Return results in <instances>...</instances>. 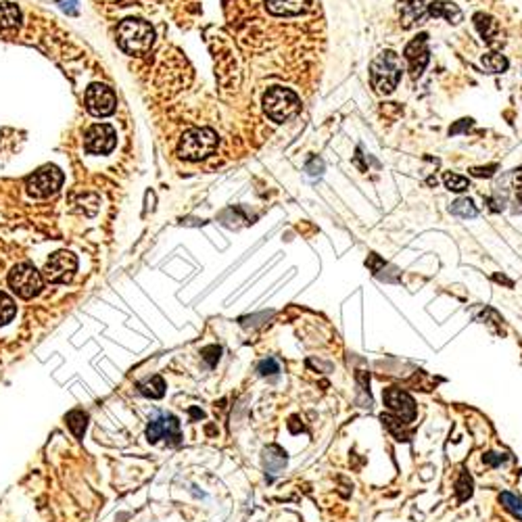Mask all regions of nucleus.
I'll list each match as a JSON object with an SVG mask.
<instances>
[{
    "instance_id": "obj_1",
    "label": "nucleus",
    "mask_w": 522,
    "mask_h": 522,
    "mask_svg": "<svg viewBox=\"0 0 522 522\" xmlns=\"http://www.w3.org/2000/svg\"><path fill=\"white\" fill-rule=\"evenodd\" d=\"M401 80V59L393 50L381 52L370 65V82L379 94H389Z\"/></svg>"
},
{
    "instance_id": "obj_2",
    "label": "nucleus",
    "mask_w": 522,
    "mask_h": 522,
    "mask_svg": "<svg viewBox=\"0 0 522 522\" xmlns=\"http://www.w3.org/2000/svg\"><path fill=\"white\" fill-rule=\"evenodd\" d=\"M117 42L128 54H144L155 42V32L142 19H126L117 28Z\"/></svg>"
},
{
    "instance_id": "obj_3",
    "label": "nucleus",
    "mask_w": 522,
    "mask_h": 522,
    "mask_svg": "<svg viewBox=\"0 0 522 522\" xmlns=\"http://www.w3.org/2000/svg\"><path fill=\"white\" fill-rule=\"evenodd\" d=\"M217 134L209 128H192L178 142V155L186 161H201L217 148Z\"/></svg>"
},
{
    "instance_id": "obj_4",
    "label": "nucleus",
    "mask_w": 522,
    "mask_h": 522,
    "mask_svg": "<svg viewBox=\"0 0 522 522\" xmlns=\"http://www.w3.org/2000/svg\"><path fill=\"white\" fill-rule=\"evenodd\" d=\"M263 109L268 113V117L276 123H284L290 117H294L301 109L299 97H297L292 90L288 88H270L263 97Z\"/></svg>"
},
{
    "instance_id": "obj_5",
    "label": "nucleus",
    "mask_w": 522,
    "mask_h": 522,
    "mask_svg": "<svg viewBox=\"0 0 522 522\" xmlns=\"http://www.w3.org/2000/svg\"><path fill=\"white\" fill-rule=\"evenodd\" d=\"M9 286L21 299H32V297H36L42 290L44 278L32 263H19L9 274Z\"/></svg>"
},
{
    "instance_id": "obj_6",
    "label": "nucleus",
    "mask_w": 522,
    "mask_h": 522,
    "mask_svg": "<svg viewBox=\"0 0 522 522\" xmlns=\"http://www.w3.org/2000/svg\"><path fill=\"white\" fill-rule=\"evenodd\" d=\"M78 270V259L76 255H71L69 251H59L54 255H50V259L44 265V274L42 278L52 282V284H63L69 282Z\"/></svg>"
},
{
    "instance_id": "obj_7",
    "label": "nucleus",
    "mask_w": 522,
    "mask_h": 522,
    "mask_svg": "<svg viewBox=\"0 0 522 522\" xmlns=\"http://www.w3.org/2000/svg\"><path fill=\"white\" fill-rule=\"evenodd\" d=\"M61 184H63V174L57 168H42L34 176L28 178L26 188H28L30 197L46 199V197L54 194L61 188Z\"/></svg>"
},
{
    "instance_id": "obj_8",
    "label": "nucleus",
    "mask_w": 522,
    "mask_h": 522,
    "mask_svg": "<svg viewBox=\"0 0 522 522\" xmlns=\"http://www.w3.org/2000/svg\"><path fill=\"white\" fill-rule=\"evenodd\" d=\"M383 399H385V405L405 424L414 422L416 416H418V408H416V401L412 399L410 393L401 391V389H385L383 391Z\"/></svg>"
},
{
    "instance_id": "obj_9",
    "label": "nucleus",
    "mask_w": 522,
    "mask_h": 522,
    "mask_svg": "<svg viewBox=\"0 0 522 522\" xmlns=\"http://www.w3.org/2000/svg\"><path fill=\"white\" fill-rule=\"evenodd\" d=\"M146 439L151 443H157L159 439H165L170 445H180L182 434H180V422L172 414H161L159 418L148 422L146 428Z\"/></svg>"
},
{
    "instance_id": "obj_10",
    "label": "nucleus",
    "mask_w": 522,
    "mask_h": 522,
    "mask_svg": "<svg viewBox=\"0 0 522 522\" xmlns=\"http://www.w3.org/2000/svg\"><path fill=\"white\" fill-rule=\"evenodd\" d=\"M115 142H117V134H115L113 126H109V123H97L84 136L86 151L94 153V155L111 153L115 148Z\"/></svg>"
},
{
    "instance_id": "obj_11",
    "label": "nucleus",
    "mask_w": 522,
    "mask_h": 522,
    "mask_svg": "<svg viewBox=\"0 0 522 522\" xmlns=\"http://www.w3.org/2000/svg\"><path fill=\"white\" fill-rule=\"evenodd\" d=\"M117 107V97L115 92L105 86V84H92L86 90V109L97 115V117H105L111 115Z\"/></svg>"
},
{
    "instance_id": "obj_12",
    "label": "nucleus",
    "mask_w": 522,
    "mask_h": 522,
    "mask_svg": "<svg viewBox=\"0 0 522 522\" xmlns=\"http://www.w3.org/2000/svg\"><path fill=\"white\" fill-rule=\"evenodd\" d=\"M426 34H420L418 38H414L408 46H405V59L410 63V71H412V78L418 80L422 76V71L428 63V48H426Z\"/></svg>"
},
{
    "instance_id": "obj_13",
    "label": "nucleus",
    "mask_w": 522,
    "mask_h": 522,
    "mask_svg": "<svg viewBox=\"0 0 522 522\" xmlns=\"http://www.w3.org/2000/svg\"><path fill=\"white\" fill-rule=\"evenodd\" d=\"M286 466V452L280 445H268L263 450V470L268 481H274Z\"/></svg>"
},
{
    "instance_id": "obj_14",
    "label": "nucleus",
    "mask_w": 522,
    "mask_h": 522,
    "mask_svg": "<svg viewBox=\"0 0 522 522\" xmlns=\"http://www.w3.org/2000/svg\"><path fill=\"white\" fill-rule=\"evenodd\" d=\"M399 15L403 28H412L416 21H420L426 15L424 0H399Z\"/></svg>"
},
{
    "instance_id": "obj_15",
    "label": "nucleus",
    "mask_w": 522,
    "mask_h": 522,
    "mask_svg": "<svg viewBox=\"0 0 522 522\" xmlns=\"http://www.w3.org/2000/svg\"><path fill=\"white\" fill-rule=\"evenodd\" d=\"M310 5V0H265L272 15H297Z\"/></svg>"
},
{
    "instance_id": "obj_16",
    "label": "nucleus",
    "mask_w": 522,
    "mask_h": 522,
    "mask_svg": "<svg viewBox=\"0 0 522 522\" xmlns=\"http://www.w3.org/2000/svg\"><path fill=\"white\" fill-rule=\"evenodd\" d=\"M426 15L430 17H445L450 23H460L462 21V11L454 5V3H443V0H439V3H432L428 5L426 9Z\"/></svg>"
},
{
    "instance_id": "obj_17",
    "label": "nucleus",
    "mask_w": 522,
    "mask_h": 522,
    "mask_svg": "<svg viewBox=\"0 0 522 522\" xmlns=\"http://www.w3.org/2000/svg\"><path fill=\"white\" fill-rule=\"evenodd\" d=\"M474 23H476L479 34L487 40V44L493 46V44L499 42V23H497L493 17L479 13V15H474Z\"/></svg>"
},
{
    "instance_id": "obj_18",
    "label": "nucleus",
    "mask_w": 522,
    "mask_h": 522,
    "mask_svg": "<svg viewBox=\"0 0 522 522\" xmlns=\"http://www.w3.org/2000/svg\"><path fill=\"white\" fill-rule=\"evenodd\" d=\"M21 21V11L13 3H0V32L13 30Z\"/></svg>"
},
{
    "instance_id": "obj_19",
    "label": "nucleus",
    "mask_w": 522,
    "mask_h": 522,
    "mask_svg": "<svg viewBox=\"0 0 522 522\" xmlns=\"http://www.w3.org/2000/svg\"><path fill=\"white\" fill-rule=\"evenodd\" d=\"M138 393L151 399H161L165 395V381L161 377H153L138 385Z\"/></svg>"
},
{
    "instance_id": "obj_20",
    "label": "nucleus",
    "mask_w": 522,
    "mask_h": 522,
    "mask_svg": "<svg viewBox=\"0 0 522 522\" xmlns=\"http://www.w3.org/2000/svg\"><path fill=\"white\" fill-rule=\"evenodd\" d=\"M67 426L71 428V432L76 434L78 439H82V434H84V430H86V422H88V414L86 412H82V410H73V412H69L67 414Z\"/></svg>"
},
{
    "instance_id": "obj_21",
    "label": "nucleus",
    "mask_w": 522,
    "mask_h": 522,
    "mask_svg": "<svg viewBox=\"0 0 522 522\" xmlns=\"http://www.w3.org/2000/svg\"><path fill=\"white\" fill-rule=\"evenodd\" d=\"M499 503H501L514 518L522 520V499H520V497H516L514 493L503 491V493H499Z\"/></svg>"
},
{
    "instance_id": "obj_22",
    "label": "nucleus",
    "mask_w": 522,
    "mask_h": 522,
    "mask_svg": "<svg viewBox=\"0 0 522 522\" xmlns=\"http://www.w3.org/2000/svg\"><path fill=\"white\" fill-rule=\"evenodd\" d=\"M383 424L399 439V441H408L410 439V432H408V428H405V422L401 424V420L397 418V416H389V414H383Z\"/></svg>"
},
{
    "instance_id": "obj_23",
    "label": "nucleus",
    "mask_w": 522,
    "mask_h": 522,
    "mask_svg": "<svg viewBox=\"0 0 522 522\" xmlns=\"http://www.w3.org/2000/svg\"><path fill=\"white\" fill-rule=\"evenodd\" d=\"M13 316H15V301L7 292H0V326L11 322Z\"/></svg>"
},
{
    "instance_id": "obj_24",
    "label": "nucleus",
    "mask_w": 522,
    "mask_h": 522,
    "mask_svg": "<svg viewBox=\"0 0 522 522\" xmlns=\"http://www.w3.org/2000/svg\"><path fill=\"white\" fill-rule=\"evenodd\" d=\"M483 65L491 71V73H503L508 69V59L499 52H489L487 57H483Z\"/></svg>"
},
{
    "instance_id": "obj_25",
    "label": "nucleus",
    "mask_w": 522,
    "mask_h": 522,
    "mask_svg": "<svg viewBox=\"0 0 522 522\" xmlns=\"http://www.w3.org/2000/svg\"><path fill=\"white\" fill-rule=\"evenodd\" d=\"M472 476L468 472H462L458 483H456V493H458V501H466L472 497Z\"/></svg>"
},
{
    "instance_id": "obj_26",
    "label": "nucleus",
    "mask_w": 522,
    "mask_h": 522,
    "mask_svg": "<svg viewBox=\"0 0 522 522\" xmlns=\"http://www.w3.org/2000/svg\"><path fill=\"white\" fill-rule=\"evenodd\" d=\"M257 372L259 377H278L282 372V365L276 357H265L257 363Z\"/></svg>"
},
{
    "instance_id": "obj_27",
    "label": "nucleus",
    "mask_w": 522,
    "mask_h": 522,
    "mask_svg": "<svg viewBox=\"0 0 522 522\" xmlns=\"http://www.w3.org/2000/svg\"><path fill=\"white\" fill-rule=\"evenodd\" d=\"M452 213L458 215V217H476V207L470 199H458L454 205H452Z\"/></svg>"
},
{
    "instance_id": "obj_28",
    "label": "nucleus",
    "mask_w": 522,
    "mask_h": 522,
    "mask_svg": "<svg viewBox=\"0 0 522 522\" xmlns=\"http://www.w3.org/2000/svg\"><path fill=\"white\" fill-rule=\"evenodd\" d=\"M443 182H445V186L450 188V190H454V192H464V190H468V180L464 178V176H458V174H445L443 176Z\"/></svg>"
},
{
    "instance_id": "obj_29",
    "label": "nucleus",
    "mask_w": 522,
    "mask_h": 522,
    "mask_svg": "<svg viewBox=\"0 0 522 522\" xmlns=\"http://www.w3.org/2000/svg\"><path fill=\"white\" fill-rule=\"evenodd\" d=\"M201 355H203V359L207 361V365L213 368V365L217 363L219 355H221V349H219L217 345H211V347H205V349L201 351Z\"/></svg>"
},
{
    "instance_id": "obj_30",
    "label": "nucleus",
    "mask_w": 522,
    "mask_h": 522,
    "mask_svg": "<svg viewBox=\"0 0 522 522\" xmlns=\"http://www.w3.org/2000/svg\"><path fill=\"white\" fill-rule=\"evenodd\" d=\"M308 172L312 174V176H320L322 172H324V163H322V159H312L310 163H308Z\"/></svg>"
},
{
    "instance_id": "obj_31",
    "label": "nucleus",
    "mask_w": 522,
    "mask_h": 522,
    "mask_svg": "<svg viewBox=\"0 0 522 522\" xmlns=\"http://www.w3.org/2000/svg\"><path fill=\"white\" fill-rule=\"evenodd\" d=\"M485 462L491 464V466H499V464L505 462V454H487V456H485Z\"/></svg>"
},
{
    "instance_id": "obj_32",
    "label": "nucleus",
    "mask_w": 522,
    "mask_h": 522,
    "mask_svg": "<svg viewBox=\"0 0 522 522\" xmlns=\"http://www.w3.org/2000/svg\"><path fill=\"white\" fill-rule=\"evenodd\" d=\"M514 186H516V199L522 203V170L514 174Z\"/></svg>"
},
{
    "instance_id": "obj_33",
    "label": "nucleus",
    "mask_w": 522,
    "mask_h": 522,
    "mask_svg": "<svg viewBox=\"0 0 522 522\" xmlns=\"http://www.w3.org/2000/svg\"><path fill=\"white\" fill-rule=\"evenodd\" d=\"M495 170H497V165H489V168H474V170H472V174H474V176H479V178H483V176H491Z\"/></svg>"
}]
</instances>
